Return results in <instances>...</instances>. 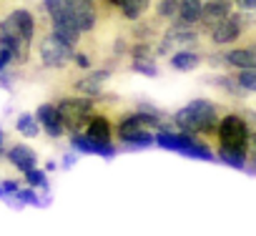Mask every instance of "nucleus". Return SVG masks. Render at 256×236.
Segmentation results:
<instances>
[{"mask_svg": "<svg viewBox=\"0 0 256 236\" xmlns=\"http://www.w3.org/2000/svg\"><path fill=\"white\" fill-rule=\"evenodd\" d=\"M216 158L234 166V168H246V151L251 144V124L248 118L238 110H226L218 118L216 126Z\"/></svg>", "mask_w": 256, "mask_h": 236, "instance_id": "nucleus-1", "label": "nucleus"}, {"mask_svg": "<svg viewBox=\"0 0 256 236\" xmlns=\"http://www.w3.org/2000/svg\"><path fill=\"white\" fill-rule=\"evenodd\" d=\"M221 116H224V110H221V106L216 100L196 98V100L186 103L184 108H178L171 116V124H174L176 131L198 136V138H204L208 144L216 136V126H218V118Z\"/></svg>", "mask_w": 256, "mask_h": 236, "instance_id": "nucleus-2", "label": "nucleus"}, {"mask_svg": "<svg viewBox=\"0 0 256 236\" xmlns=\"http://www.w3.org/2000/svg\"><path fill=\"white\" fill-rule=\"evenodd\" d=\"M56 108H58V116H60V121H63V128L66 134H76V131H83L86 124H88V118L96 113V98H88V96H63L58 100H53Z\"/></svg>", "mask_w": 256, "mask_h": 236, "instance_id": "nucleus-3", "label": "nucleus"}, {"mask_svg": "<svg viewBox=\"0 0 256 236\" xmlns=\"http://www.w3.org/2000/svg\"><path fill=\"white\" fill-rule=\"evenodd\" d=\"M156 146L166 148V151H176L191 158H201V161H214L216 154L211 151V146L191 134H181V131H161L156 134Z\"/></svg>", "mask_w": 256, "mask_h": 236, "instance_id": "nucleus-4", "label": "nucleus"}, {"mask_svg": "<svg viewBox=\"0 0 256 236\" xmlns=\"http://www.w3.org/2000/svg\"><path fill=\"white\" fill-rule=\"evenodd\" d=\"M254 28V18H248V13L244 10H234L228 18H224L206 38L211 43V48L221 50V48H228L231 43H238L248 30Z\"/></svg>", "mask_w": 256, "mask_h": 236, "instance_id": "nucleus-5", "label": "nucleus"}, {"mask_svg": "<svg viewBox=\"0 0 256 236\" xmlns=\"http://www.w3.org/2000/svg\"><path fill=\"white\" fill-rule=\"evenodd\" d=\"M0 48H3L13 66H26L30 60V48L33 43H28L20 33V28L16 26V20L10 18V13L6 18H0Z\"/></svg>", "mask_w": 256, "mask_h": 236, "instance_id": "nucleus-6", "label": "nucleus"}, {"mask_svg": "<svg viewBox=\"0 0 256 236\" xmlns=\"http://www.w3.org/2000/svg\"><path fill=\"white\" fill-rule=\"evenodd\" d=\"M201 38L204 36L196 28H181V26H174L171 23L164 30V36H161L158 46L154 48V53H156V58H168L171 53H176L181 48H196L201 43Z\"/></svg>", "mask_w": 256, "mask_h": 236, "instance_id": "nucleus-7", "label": "nucleus"}, {"mask_svg": "<svg viewBox=\"0 0 256 236\" xmlns=\"http://www.w3.org/2000/svg\"><path fill=\"white\" fill-rule=\"evenodd\" d=\"M38 53H40V63H43V68L63 70V68H68V66H70L76 48L66 46L63 40H58V38L46 28V33L40 36V43H38Z\"/></svg>", "mask_w": 256, "mask_h": 236, "instance_id": "nucleus-8", "label": "nucleus"}, {"mask_svg": "<svg viewBox=\"0 0 256 236\" xmlns=\"http://www.w3.org/2000/svg\"><path fill=\"white\" fill-rule=\"evenodd\" d=\"M211 66H226L231 70H254L256 68V46L248 43V46H236V48H228V50H218L214 56H208Z\"/></svg>", "mask_w": 256, "mask_h": 236, "instance_id": "nucleus-9", "label": "nucleus"}, {"mask_svg": "<svg viewBox=\"0 0 256 236\" xmlns=\"http://www.w3.org/2000/svg\"><path fill=\"white\" fill-rule=\"evenodd\" d=\"M234 10H236V8H234V0H206L196 30H198L201 36H208V33H211L224 18H228Z\"/></svg>", "mask_w": 256, "mask_h": 236, "instance_id": "nucleus-10", "label": "nucleus"}, {"mask_svg": "<svg viewBox=\"0 0 256 236\" xmlns=\"http://www.w3.org/2000/svg\"><path fill=\"white\" fill-rule=\"evenodd\" d=\"M113 76V66H103V68H90L86 76H80L78 80H73V93L78 96H88V98H98L103 93L106 80Z\"/></svg>", "mask_w": 256, "mask_h": 236, "instance_id": "nucleus-11", "label": "nucleus"}, {"mask_svg": "<svg viewBox=\"0 0 256 236\" xmlns=\"http://www.w3.org/2000/svg\"><path fill=\"white\" fill-rule=\"evenodd\" d=\"M83 134H86L90 141H96V144H113V141H116V121H113L108 113H98V110H96V113L88 118Z\"/></svg>", "mask_w": 256, "mask_h": 236, "instance_id": "nucleus-12", "label": "nucleus"}, {"mask_svg": "<svg viewBox=\"0 0 256 236\" xmlns=\"http://www.w3.org/2000/svg\"><path fill=\"white\" fill-rule=\"evenodd\" d=\"M70 20L78 26V30L83 36L93 33L98 28V6H96V0H73Z\"/></svg>", "mask_w": 256, "mask_h": 236, "instance_id": "nucleus-13", "label": "nucleus"}, {"mask_svg": "<svg viewBox=\"0 0 256 236\" xmlns=\"http://www.w3.org/2000/svg\"><path fill=\"white\" fill-rule=\"evenodd\" d=\"M36 118H38V124H40V131H46L50 138H60L66 134L63 128V121H60V116H58V108L56 103H40L38 110H36Z\"/></svg>", "mask_w": 256, "mask_h": 236, "instance_id": "nucleus-14", "label": "nucleus"}, {"mask_svg": "<svg viewBox=\"0 0 256 236\" xmlns=\"http://www.w3.org/2000/svg\"><path fill=\"white\" fill-rule=\"evenodd\" d=\"M68 138H70L73 151H78V154H93V156H103V158L116 156V144H96V141H90L83 131L68 134Z\"/></svg>", "mask_w": 256, "mask_h": 236, "instance_id": "nucleus-15", "label": "nucleus"}, {"mask_svg": "<svg viewBox=\"0 0 256 236\" xmlns=\"http://www.w3.org/2000/svg\"><path fill=\"white\" fill-rule=\"evenodd\" d=\"M6 158H8V164H10L16 171H20V174H28L30 168H38V154H36L30 146H26V144L10 146V148L6 151Z\"/></svg>", "mask_w": 256, "mask_h": 236, "instance_id": "nucleus-16", "label": "nucleus"}, {"mask_svg": "<svg viewBox=\"0 0 256 236\" xmlns=\"http://www.w3.org/2000/svg\"><path fill=\"white\" fill-rule=\"evenodd\" d=\"M204 3H206V0H181V3H178V13H176V18L171 23L181 26V28H196L198 20H201Z\"/></svg>", "mask_w": 256, "mask_h": 236, "instance_id": "nucleus-17", "label": "nucleus"}, {"mask_svg": "<svg viewBox=\"0 0 256 236\" xmlns=\"http://www.w3.org/2000/svg\"><path fill=\"white\" fill-rule=\"evenodd\" d=\"M201 63H204V53H198L196 48H181V50L168 56V66L174 70H181V73L196 70Z\"/></svg>", "mask_w": 256, "mask_h": 236, "instance_id": "nucleus-18", "label": "nucleus"}, {"mask_svg": "<svg viewBox=\"0 0 256 236\" xmlns=\"http://www.w3.org/2000/svg\"><path fill=\"white\" fill-rule=\"evenodd\" d=\"M48 30H50L58 40H63L66 46H70V48H78V43H80V38H83V33L78 30V26H76L73 20H68V18H63V20H50V23H48Z\"/></svg>", "mask_w": 256, "mask_h": 236, "instance_id": "nucleus-19", "label": "nucleus"}, {"mask_svg": "<svg viewBox=\"0 0 256 236\" xmlns=\"http://www.w3.org/2000/svg\"><path fill=\"white\" fill-rule=\"evenodd\" d=\"M10 18H13L16 26L20 28L23 38H26L28 43H33V40H36V33H38V20H36V16H33L28 8H13V10H10Z\"/></svg>", "mask_w": 256, "mask_h": 236, "instance_id": "nucleus-20", "label": "nucleus"}, {"mask_svg": "<svg viewBox=\"0 0 256 236\" xmlns=\"http://www.w3.org/2000/svg\"><path fill=\"white\" fill-rule=\"evenodd\" d=\"M148 8H151V0H123L120 8H118V13H120L126 20L136 23V20H141V18L148 13Z\"/></svg>", "mask_w": 256, "mask_h": 236, "instance_id": "nucleus-21", "label": "nucleus"}, {"mask_svg": "<svg viewBox=\"0 0 256 236\" xmlns=\"http://www.w3.org/2000/svg\"><path fill=\"white\" fill-rule=\"evenodd\" d=\"M43 10L50 20H70V10H73V0H43Z\"/></svg>", "mask_w": 256, "mask_h": 236, "instance_id": "nucleus-22", "label": "nucleus"}, {"mask_svg": "<svg viewBox=\"0 0 256 236\" xmlns=\"http://www.w3.org/2000/svg\"><path fill=\"white\" fill-rule=\"evenodd\" d=\"M16 131H18L20 136H26V138H38L40 124H38L36 113H20V116L16 118Z\"/></svg>", "mask_w": 256, "mask_h": 236, "instance_id": "nucleus-23", "label": "nucleus"}, {"mask_svg": "<svg viewBox=\"0 0 256 236\" xmlns=\"http://www.w3.org/2000/svg\"><path fill=\"white\" fill-rule=\"evenodd\" d=\"M131 68L134 73H141V76H148V78H156L158 76V66H156V58H131Z\"/></svg>", "mask_w": 256, "mask_h": 236, "instance_id": "nucleus-24", "label": "nucleus"}, {"mask_svg": "<svg viewBox=\"0 0 256 236\" xmlns=\"http://www.w3.org/2000/svg\"><path fill=\"white\" fill-rule=\"evenodd\" d=\"M211 83H214L216 88H221V90H226V93L236 96V98H241V96H246V93H248V90H244V88L236 83V78H234V76H216V78H211Z\"/></svg>", "mask_w": 256, "mask_h": 236, "instance_id": "nucleus-25", "label": "nucleus"}, {"mask_svg": "<svg viewBox=\"0 0 256 236\" xmlns=\"http://www.w3.org/2000/svg\"><path fill=\"white\" fill-rule=\"evenodd\" d=\"M178 3L181 0H156V16L161 20H174L178 13Z\"/></svg>", "mask_w": 256, "mask_h": 236, "instance_id": "nucleus-26", "label": "nucleus"}, {"mask_svg": "<svg viewBox=\"0 0 256 236\" xmlns=\"http://www.w3.org/2000/svg\"><path fill=\"white\" fill-rule=\"evenodd\" d=\"M231 76L236 78V83H238L244 90L256 93V68H254V70H234Z\"/></svg>", "mask_w": 256, "mask_h": 236, "instance_id": "nucleus-27", "label": "nucleus"}, {"mask_svg": "<svg viewBox=\"0 0 256 236\" xmlns=\"http://www.w3.org/2000/svg\"><path fill=\"white\" fill-rule=\"evenodd\" d=\"M23 178L30 188H46L48 186V174L40 171V168H30L28 174H23Z\"/></svg>", "mask_w": 256, "mask_h": 236, "instance_id": "nucleus-28", "label": "nucleus"}, {"mask_svg": "<svg viewBox=\"0 0 256 236\" xmlns=\"http://www.w3.org/2000/svg\"><path fill=\"white\" fill-rule=\"evenodd\" d=\"M70 66H73V68H80V70H90V68H93V60H90V56H88L86 50H76Z\"/></svg>", "mask_w": 256, "mask_h": 236, "instance_id": "nucleus-29", "label": "nucleus"}, {"mask_svg": "<svg viewBox=\"0 0 256 236\" xmlns=\"http://www.w3.org/2000/svg\"><path fill=\"white\" fill-rule=\"evenodd\" d=\"M246 168L256 171V134H254V128H251V144L246 151Z\"/></svg>", "mask_w": 256, "mask_h": 236, "instance_id": "nucleus-30", "label": "nucleus"}, {"mask_svg": "<svg viewBox=\"0 0 256 236\" xmlns=\"http://www.w3.org/2000/svg\"><path fill=\"white\" fill-rule=\"evenodd\" d=\"M16 198H18V201H26V204H33V206H40V198H38V194H36L33 188H20V191L16 194Z\"/></svg>", "mask_w": 256, "mask_h": 236, "instance_id": "nucleus-31", "label": "nucleus"}, {"mask_svg": "<svg viewBox=\"0 0 256 236\" xmlns=\"http://www.w3.org/2000/svg\"><path fill=\"white\" fill-rule=\"evenodd\" d=\"M234 8L244 13H256V0H234Z\"/></svg>", "mask_w": 256, "mask_h": 236, "instance_id": "nucleus-32", "label": "nucleus"}, {"mask_svg": "<svg viewBox=\"0 0 256 236\" xmlns=\"http://www.w3.org/2000/svg\"><path fill=\"white\" fill-rule=\"evenodd\" d=\"M0 188H3L6 194H13V196H16V194L20 191V186H18V181H10V178H8V181H3V184H0Z\"/></svg>", "mask_w": 256, "mask_h": 236, "instance_id": "nucleus-33", "label": "nucleus"}, {"mask_svg": "<svg viewBox=\"0 0 256 236\" xmlns=\"http://www.w3.org/2000/svg\"><path fill=\"white\" fill-rule=\"evenodd\" d=\"M13 66V60H10V56L3 50V48H0V73H6L8 68Z\"/></svg>", "mask_w": 256, "mask_h": 236, "instance_id": "nucleus-34", "label": "nucleus"}, {"mask_svg": "<svg viewBox=\"0 0 256 236\" xmlns=\"http://www.w3.org/2000/svg\"><path fill=\"white\" fill-rule=\"evenodd\" d=\"M120 3H123V0H103V6H106V8H110V10H118V8H120Z\"/></svg>", "mask_w": 256, "mask_h": 236, "instance_id": "nucleus-35", "label": "nucleus"}, {"mask_svg": "<svg viewBox=\"0 0 256 236\" xmlns=\"http://www.w3.org/2000/svg\"><path fill=\"white\" fill-rule=\"evenodd\" d=\"M3 138H6V134H3V128H0V156L6 154V146H3Z\"/></svg>", "mask_w": 256, "mask_h": 236, "instance_id": "nucleus-36", "label": "nucleus"}, {"mask_svg": "<svg viewBox=\"0 0 256 236\" xmlns=\"http://www.w3.org/2000/svg\"><path fill=\"white\" fill-rule=\"evenodd\" d=\"M251 121H254V124H251V128H254V134H256V113L251 116Z\"/></svg>", "mask_w": 256, "mask_h": 236, "instance_id": "nucleus-37", "label": "nucleus"}]
</instances>
